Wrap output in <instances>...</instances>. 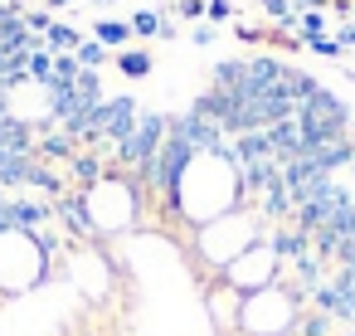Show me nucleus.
<instances>
[{
    "label": "nucleus",
    "instance_id": "nucleus-16",
    "mask_svg": "<svg viewBox=\"0 0 355 336\" xmlns=\"http://www.w3.org/2000/svg\"><path fill=\"white\" fill-rule=\"evenodd\" d=\"M321 25H326V15H321V10H311V15L302 20V40H306V44H311V40H321Z\"/></svg>",
    "mask_w": 355,
    "mask_h": 336
},
{
    "label": "nucleus",
    "instance_id": "nucleus-18",
    "mask_svg": "<svg viewBox=\"0 0 355 336\" xmlns=\"http://www.w3.org/2000/svg\"><path fill=\"white\" fill-rule=\"evenodd\" d=\"M263 10H268L272 20H287V25H292V0H263Z\"/></svg>",
    "mask_w": 355,
    "mask_h": 336
},
{
    "label": "nucleus",
    "instance_id": "nucleus-3",
    "mask_svg": "<svg viewBox=\"0 0 355 336\" xmlns=\"http://www.w3.org/2000/svg\"><path fill=\"white\" fill-rule=\"evenodd\" d=\"M137 98H103V108H93V132L98 137H107V142H122L132 127H137Z\"/></svg>",
    "mask_w": 355,
    "mask_h": 336
},
{
    "label": "nucleus",
    "instance_id": "nucleus-2",
    "mask_svg": "<svg viewBox=\"0 0 355 336\" xmlns=\"http://www.w3.org/2000/svg\"><path fill=\"white\" fill-rule=\"evenodd\" d=\"M166 132H171V122H166L161 112H141V117H137V127L117 142V156H122L127 166H146V161L161 151Z\"/></svg>",
    "mask_w": 355,
    "mask_h": 336
},
{
    "label": "nucleus",
    "instance_id": "nucleus-19",
    "mask_svg": "<svg viewBox=\"0 0 355 336\" xmlns=\"http://www.w3.org/2000/svg\"><path fill=\"white\" fill-rule=\"evenodd\" d=\"M214 20H229V0H209V6H205Z\"/></svg>",
    "mask_w": 355,
    "mask_h": 336
},
{
    "label": "nucleus",
    "instance_id": "nucleus-22",
    "mask_svg": "<svg viewBox=\"0 0 355 336\" xmlns=\"http://www.w3.org/2000/svg\"><path fill=\"white\" fill-rule=\"evenodd\" d=\"M350 166H355V161H350Z\"/></svg>",
    "mask_w": 355,
    "mask_h": 336
},
{
    "label": "nucleus",
    "instance_id": "nucleus-7",
    "mask_svg": "<svg viewBox=\"0 0 355 336\" xmlns=\"http://www.w3.org/2000/svg\"><path fill=\"white\" fill-rule=\"evenodd\" d=\"M30 171H35V156H6L0 161V185H30Z\"/></svg>",
    "mask_w": 355,
    "mask_h": 336
},
{
    "label": "nucleus",
    "instance_id": "nucleus-10",
    "mask_svg": "<svg viewBox=\"0 0 355 336\" xmlns=\"http://www.w3.org/2000/svg\"><path fill=\"white\" fill-rule=\"evenodd\" d=\"M59 215H64V219H69V229H78V234H88V229H93V215H88L78 200H59Z\"/></svg>",
    "mask_w": 355,
    "mask_h": 336
},
{
    "label": "nucleus",
    "instance_id": "nucleus-6",
    "mask_svg": "<svg viewBox=\"0 0 355 336\" xmlns=\"http://www.w3.org/2000/svg\"><path fill=\"white\" fill-rule=\"evenodd\" d=\"M6 156H35L30 132H25V122H15V117L0 122V161H6Z\"/></svg>",
    "mask_w": 355,
    "mask_h": 336
},
{
    "label": "nucleus",
    "instance_id": "nucleus-13",
    "mask_svg": "<svg viewBox=\"0 0 355 336\" xmlns=\"http://www.w3.org/2000/svg\"><path fill=\"white\" fill-rule=\"evenodd\" d=\"M73 59H78V69H93V74H98V64L107 59V49H103L98 40H88V44H78V49H73Z\"/></svg>",
    "mask_w": 355,
    "mask_h": 336
},
{
    "label": "nucleus",
    "instance_id": "nucleus-4",
    "mask_svg": "<svg viewBox=\"0 0 355 336\" xmlns=\"http://www.w3.org/2000/svg\"><path fill=\"white\" fill-rule=\"evenodd\" d=\"M171 137H180V142H185V146H190L195 156H200V151H219V146H224V132H219L214 122L195 117V112L175 117V122H171Z\"/></svg>",
    "mask_w": 355,
    "mask_h": 336
},
{
    "label": "nucleus",
    "instance_id": "nucleus-15",
    "mask_svg": "<svg viewBox=\"0 0 355 336\" xmlns=\"http://www.w3.org/2000/svg\"><path fill=\"white\" fill-rule=\"evenodd\" d=\"M73 176H78V180H83V185H98V161H93V156H83V151H78V156H73Z\"/></svg>",
    "mask_w": 355,
    "mask_h": 336
},
{
    "label": "nucleus",
    "instance_id": "nucleus-1",
    "mask_svg": "<svg viewBox=\"0 0 355 336\" xmlns=\"http://www.w3.org/2000/svg\"><path fill=\"white\" fill-rule=\"evenodd\" d=\"M302 127H306V142H336V137H345V127H350V112H345V103L336 98V93H326V88H316L306 103H302Z\"/></svg>",
    "mask_w": 355,
    "mask_h": 336
},
{
    "label": "nucleus",
    "instance_id": "nucleus-21",
    "mask_svg": "<svg viewBox=\"0 0 355 336\" xmlns=\"http://www.w3.org/2000/svg\"><path fill=\"white\" fill-rule=\"evenodd\" d=\"M350 205H355V195H350Z\"/></svg>",
    "mask_w": 355,
    "mask_h": 336
},
{
    "label": "nucleus",
    "instance_id": "nucleus-5",
    "mask_svg": "<svg viewBox=\"0 0 355 336\" xmlns=\"http://www.w3.org/2000/svg\"><path fill=\"white\" fill-rule=\"evenodd\" d=\"M306 161L316 166V171H336V166H345V161H355V151H350V142L345 137H336V142H311L306 146Z\"/></svg>",
    "mask_w": 355,
    "mask_h": 336
},
{
    "label": "nucleus",
    "instance_id": "nucleus-9",
    "mask_svg": "<svg viewBox=\"0 0 355 336\" xmlns=\"http://www.w3.org/2000/svg\"><path fill=\"white\" fill-rule=\"evenodd\" d=\"M117 69H122L127 78H146V74H151V59H146L141 49H122V54H117Z\"/></svg>",
    "mask_w": 355,
    "mask_h": 336
},
{
    "label": "nucleus",
    "instance_id": "nucleus-12",
    "mask_svg": "<svg viewBox=\"0 0 355 336\" xmlns=\"http://www.w3.org/2000/svg\"><path fill=\"white\" fill-rule=\"evenodd\" d=\"M132 35H161V40H166V35H171V25H166L161 15H151V10H141V15L132 20Z\"/></svg>",
    "mask_w": 355,
    "mask_h": 336
},
{
    "label": "nucleus",
    "instance_id": "nucleus-14",
    "mask_svg": "<svg viewBox=\"0 0 355 336\" xmlns=\"http://www.w3.org/2000/svg\"><path fill=\"white\" fill-rule=\"evenodd\" d=\"M44 151H49V156H78L69 132H54V137H44Z\"/></svg>",
    "mask_w": 355,
    "mask_h": 336
},
{
    "label": "nucleus",
    "instance_id": "nucleus-17",
    "mask_svg": "<svg viewBox=\"0 0 355 336\" xmlns=\"http://www.w3.org/2000/svg\"><path fill=\"white\" fill-rule=\"evenodd\" d=\"M49 44H59V49H78V35L64 30V25H49Z\"/></svg>",
    "mask_w": 355,
    "mask_h": 336
},
{
    "label": "nucleus",
    "instance_id": "nucleus-20",
    "mask_svg": "<svg viewBox=\"0 0 355 336\" xmlns=\"http://www.w3.org/2000/svg\"><path fill=\"white\" fill-rule=\"evenodd\" d=\"M311 49H316V54H340V44H336V40H311Z\"/></svg>",
    "mask_w": 355,
    "mask_h": 336
},
{
    "label": "nucleus",
    "instance_id": "nucleus-8",
    "mask_svg": "<svg viewBox=\"0 0 355 336\" xmlns=\"http://www.w3.org/2000/svg\"><path fill=\"white\" fill-rule=\"evenodd\" d=\"M272 253H282V258H302V253H306V234H302V229H282V234L272 239Z\"/></svg>",
    "mask_w": 355,
    "mask_h": 336
},
{
    "label": "nucleus",
    "instance_id": "nucleus-11",
    "mask_svg": "<svg viewBox=\"0 0 355 336\" xmlns=\"http://www.w3.org/2000/svg\"><path fill=\"white\" fill-rule=\"evenodd\" d=\"M132 40V25H122V20H103L98 25V44L107 49V44H127Z\"/></svg>",
    "mask_w": 355,
    "mask_h": 336
}]
</instances>
